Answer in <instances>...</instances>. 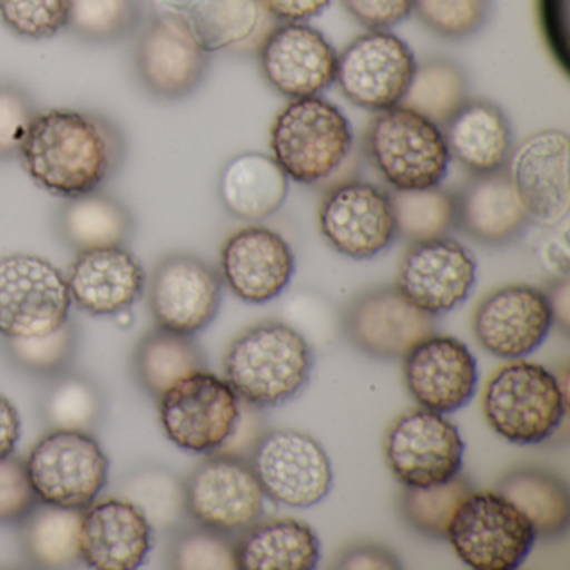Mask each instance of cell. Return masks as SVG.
I'll list each match as a JSON object with an SVG mask.
<instances>
[{
	"mask_svg": "<svg viewBox=\"0 0 570 570\" xmlns=\"http://www.w3.org/2000/svg\"><path fill=\"white\" fill-rule=\"evenodd\" d=\"M19 159L36 185L61 198L98 191L125 161V138L98 112H39Z\"/></svg>",
	"mask_w": 570,
	"mask_h": 570,
	"instance_id": "cell-1",
	"label": "cell"
},
{
	"mask_svg": "<svg viewBox=\"0 0 570 570\" xmlns=\"http://www.w3.org/2000/svg\"><path fill=\"white\" fill-rule=\"evenodd\" d=\"M315 356L302 333L279 322L259 323L239 335L225 355V380L239 400L278 406L302 392Z\"/></svg>",
	"mask_w": 570,
	"mask_h": 570,
	"instance_id": "cell-2",
	"label": "cell"
},
{
	"mask_svg": "<svg viewBox=\"0 0 570 570\" xmlns=\"http://www.w3.org/2000/svg\"><path fill=\"white\" fill-rule=\"evenodd\" d=\"M269 146L288 179L316 185L335 175L352 153V125L338 106L320 96L292 99L273 121Z\"/></svg>",
	"mask_w": 570,
	"mask_h": 570,
	"instance_id": "cell-3",
	"label": "cell"
},
{
	"mask_svg": "<svg viewBox=\"0 0 570 570\" xmlns=\"http://www.w3.org/2000/svg\"><path fill=\"white\" fill-rule=\"evenodd\" d=\"M567 393L543 366L515 362L487 383L482 409L493 432L515 445H539L562 425Z\"/></svg>",
	"mask_w": 570,
	"mask_h": 570,
	"instance_id": "cell-4",
	"label": "cell"
},
{
	"mask_svg": "<svg viewBox=\"0 0 570 570\" xmlns=\"http://www.w3.org/2000/svg\"><path fill=\"white\" fill-rule=\"evenodd\" d=\"M365 151L393 189L440 186L452 161L442 128L402 105L376 112Z\"/></svg>",
	"mask_w": 570,
	"mask_h": 570,
	"instance_id": "cell-5",
	"label": "cell"
},
{
	"mask_svg": "<svg viewBox=\"0 0 570 570\" xmlns=\"http://www.w3.org/2000/svg\"><path fill=\"white\" fill-rule=\"evenodd\" d=\"M446 539L475 570H515L532 552V522L499 492H470L450 520Z\"/></svg>",
	"mask_w": 570,
	"mask_h": 570,
	"instance_id": "cell-6",
	"label": "cell"
},
{
	"mask_svg": "<svg viewBox=\"0 0 570 570\" xmlns=\"http://www.w3.org/2000/svg\"><path fill=\"white\" fill-rule=\"evenodd\" d=\"M26 466L38 500L65 509L91 507L109 475L99 443L76 430H55L39 440Z\"/></svg>",
	"mask_w": 570,
	"mask_h": 570,
	"instance_id": "cell-7",
	"label": "cell"
},
{
	"mask_svg": "<svg viewBox=\"0 0 570 570\" xmlns=\"http://www.w3.org/2000/svg\"><path fill=\"white\" fill-rule=\"evenodd\" d=\"M71 293L55 265L41 256L0 258V335L31 338L69 322Z\"/></svg>",
	"mask_w": 570,
	"mask_h": 570,
	"instance_id": "cell-8",
	"label": "cell"
},
{
	"mask_svg": "<svg viewBox=\"0 0 570 570\" xmlns=\"http://www.w3.org/2000/svg\"><path fill=\"white\" fill-rule=\"evenodd\" d=\"M159 419L179 449L215 452L238 429L239 396L226 380L198 370L159 396Z\"/></svg>",
	"mask_w": 570,
	"mask_h": 570,
	"instance_id": "cell-9",
	"label": "cell"
},
{
	"mask_svg": "<svg viewBox=\"0 0 570 570\" xmlns=\"http://www.w3.org/2000/svg\"><path fill=\"white\" fill-rule=\"evenodd\" d=\"M209 52L181 16L156 11L138 32L135 69L142 88L161 101L189 98L205 81Z\"/></svg>",
	"mask_w": 570,
	"mask_h": 570,
	"instance_id": "cell-10",
	"label": "cell"
},
{
	"mask_svg": "<svg viewBox=\"0 0 570 570\" xmlns=\"http://www.w3.org/2000/svg\"><path fill=\"white\" fill-rule=\"evenodd\" d=\"M465 443L459 429L442 413L416 409L403 413L385 442L390 472L403 487L440 485L459 475Z\"/></svg>",
	"mask_w": 570,
	"mask_h": 570,
	"instance_id": "cell-11",
	"label": "cell"
},
{
	"mask_svg": "<svg viewBox=\"0 0 570 570\" xmlns=\"http://www.w3.org/2000/svg\"><path fill=\"white\" fill-rule=\"evenodd\" d=\"M416 61L405 41L390 31H368L336 58L335 82L352 105L380 112L402 102Z\"/></svg>",
	"mask_w": 570,
	"mask_h": 570,
	"instance_id": "cell-12",
	"label": "cell"
},
{
	"mask_svg": "<svg viewBox=\"0 0 570 570\" xmlns=\"http://www.w3.org/2000/svg\"><path fill=\"white\" fill-rule=\"evenodd\" d=\"M252 466L265 495L292 509H309L332 490V462L325 449L298 430L266 433Z\"/></svg>",
	"mask_w": 570,
	"mask_h": 570,
	"instance_id": "cell-13",
	"label": "cell"
},
{
	"mask_svg": "<svg viewBox=\"0 0 570 570\" xmlns=\"http://www.w3.org/2000/svg\"><path fill=\"white\" fill-rule=\"evenodd\" d=\"M323 238L340 255L372 259L396 238L390 193L366 181L340 183L330 189L318 209Z\"/></svg>",
	"mask_w": 570,
	"mask_h": 570,
	"instance_id": "cell-14",
	"label": "cell"
},
{
	"mask_svg": "<svg viewBox=\"0 0 570 570\" xmlns=\"http://www.w3.org/2000/svg\"><path fill=\"white\" fill-rule=\"evenodd\" d=\"M570 142L566 132L543 129L513 146L505 169L529 219L553 228L570 212Z\"/></svg>",
	"mask_w": 570,
	"mask_h": 570,
	"instance_id": "cell-15",
	"label": "cell"
},
{
	"mask_svg": "<svg viewBox=\"0 0 570 570\" xmlns=\"http://www.w3.org/2000/svg\"><path fill=\"white\" fill-rule=\"evenodd\" d=\"M475 282L472 253L443 236L413 243L400 263L395 286L420 312L439 316L465 302Z\"/></svg>",
	"mask_w": 570,
	"mask_h": 570,
	"instance_id": "cell-16",
	"label": "cell"
},
{
	"mask_svg": "<svg viewBox=\"0 0 570 570\" xmlns=\"http://www.w3.org/2000/svg\"><path fill=\"white\" fill-rule=\"evenodd\" d=\"M186 510L205 529H245L262 517L265 492L245 460L219 455L203 463L186 483Z\"/></svg>",
	"mask_w": 570,
	"mask_h": 570,
	"instance_id": "cell-17",
	"label": "cell"
},
{
	"mask_svg": "<svg viewBox=\"0 0 570 570\" xmlns=\"http://www.w3.org/2000/svg\"><path fill=\"white\" fill-rule=\"evenodd\" d=\"M222 305V278L191 255L166 256L149 282V306L159 328L193 336L209 325Z\"/></svg>",
	"mask_w": 570,
	"mask_h": 570,
	"instance_id": "cell-18",
	"label": "cell"
},
{
	"mask_svg": "<svg viewBox=\"0 0 570 570\" xmlns=\"http://www.w3.org/2000/svg\"><path fill=\"white\" fill-rule=\"evenodd\" d=\"M336 58L325 36L306 22H283L266 35L258 51L263 78L289 99L328 89L335 82Z\"/></svg>",
	"mask_w": 570,
	"mask_h": 570,
	"instance_id": "cell-19",
	"label": "cell"
},
{
	"mask_svg": "<svg viewBox=\"0 0 570 570\" xmlns=\"http://www.w3.org/2000/svg\"><path fill=\"white\" fill-rule=\"evenodd\" d=\"M553 325L546 292L509 285L487 295L473 313V333L482 348L503 360L535 352Z\"/></svg>",
	"mask_w": 570,
	"mask_h": 570,
	"instance_id": "cell-20",
	"label": "cell"
},
{
	"mask_svg": "<svg viewBox=\"0 0 570 570\" xmlns=\"http://www.w3.org/2000/svg\"><path fill=\"white\" fill-rule=\"evenodd\" d=\"M403 376L415 402L442 415L465 406L479 386V366L465 343L435 333L403 356Z\"/></svg>",
	"mask_w": 570,
	"mask_h": 570,
	"instance_id": "cell-21",
	"label": "cell"
},
{
	"mask_svg": "<svg viewBox=\"0 0 570 570\" xmlns=\"http://www.w3.org/2000/svg\"><path fill=\"white\" fill-rule=\"evenodd\" d=\"M223 282L243 302L263 305L278 298L295 275V255L279 233L246 226L233 233L219 258Z\"/></svg>",
	"mask_w": 570,
	"mask_h": 570,
	"instance_id": "cell-22",
	"label": "cell"
},
{
	"mask_svg": "<svg viewBox=\"0 0 570 570\" xmlns=\"http://www.w3.org/2000/svg\"><path fill=\"white\" fill-rule=\"evenodd\" d=\"M346 333L356 348L380 360L403 356L435 332L433 316L420 312L396 286L373 289L350 306Z\"/></svg>",
	"mask_w": 570,
	"mask_h": 570,
	"instance_id": "cell-23",
	"label": "cell"
},
{
	"mask_svg": "<svg viewBox=\"0 0 570 570\" xmlns=\"http://www.w3.org/2000/svg\"><path fill=\"white\" fill-rule=\"evenodd\" d=\"M71 299L91 315H118L131 308L146 286L141 262L122 246L79 252L69 269Z\"/></svg>",
	"mask_w": 570,
	"mask_h": 570,
	"instance_id": "cell-24",
	"label": "cell"
},
{
	"mask_svg": "<svg viewBox=\"0 0 570 570\" xmlns=\"http://www.w3.org/2000/svg\"><path fill=\"white\" fill-rule=\"evenodd\" d=\"M153 527L132 503L106 500L85 510L81 560L98 570H135L151 550Z\"/></svg>",
	"mask_w": 570,
	"mask_h": 570,
	"instance_id": "cell-25",
	"label": "cell"
},
{
	"mask_svg": "<svg viewBox=\"0 0 570 570\" xmlns=\"http://www.w3.org/2000/svg\"><path fill=\"white\" fill-rule=\"evenodd\" d=\"M455 203L456 226L482 245H507L530 223L507 169L473 175L456 193Z\"/></svg>",
	"mask_w": 570,
	"mask_h": 570,
	"instance_id": "cell-26",
	"label": "cell"
},
{
	"mask_svg": "<svg viewBox=\"0 0 570 570\" xmlns=\"http://www.w3.org/2000/svg\"><path fill=\"white\" fill-rule=\"evenodd\" d=\"M442 132L450 156L472 175L502 171L512 155L509 118L487 99H469Z\"/></svg>",
	"mask_w": 570,
	"mask_h": 570,
	"instance_id": "cell-27",
	"label": "cell"
},
{
	"mask_svg": "<svg viewBox=\"0 0 570 570\" xmlns=\"http://www.w3.org/2000/svg\"><path fill=\"white\" fill-rule=\"evenodd\" d=\"M288 196V176L273 156L242 153L226 163L219 176V198L225 208L245 222L275 215Z\"/></svg>",
	"mask_w": 570,
	"mask_h": 570,
	"instance_id": "cell-28",
	"label": "cell"
},
{
	"mask_svg": "<svg viewBox=\"0 0 570 570\" xmlns=\"http://www.w3.org/2000/svg\"><path fill=\"white\" fill-rule=\"evenodd\" d=\"M322 543L308 523L296 519L269 520L253 527L236 546L242 570H313Z\"/></svg>",
	"mask_w": 570,
	"mask_h": 570,
	"instance_id": "cell-29",
	"label": "cell"
},
{
	"mask_svg": "<svg viewBox=\"0 0 570 570\" xmlns=\"http://www.w3.org/2000/svg\"><path fill=\"white\" fill-rule=\"evenodd\" d=\"M131 232L128 209L105 193L92 191L69 198L59 213V233L78 253L122 246Z\"/></svg>",
	"mask_w": 570,
	"mask_h": 570,
	"instance_id": "cell-30",
	"label": "cell"
},
{
	"mask_svg": "<svg viewBox=\"0 0 570 570\" xmlns=\"http://www.w3.org/2000/svg\"><path fill=\"white\" fill-rule=\"evenodd\" d=\"M499 493L532 522L537 537L562 535L569 525L570 500L566 483L542 469H520L509 473Z\"/></svg>",
	"mask_w": 570,
	"mask_h": 570,
	"instance_id": "cell-31",
	"label": "cell"
},
{
	"mask_svg": "<svg viewBox=\"0 0 570 570\" xmlns=\"http://www.w3.org/2000/svg\"><path fill=\"white\" fill-rule=\"evenodd\" d=\"M469 99V78L462 66L433 58L416 65L400 105L443 128Z\"/></svg>",
	"mask_w": 570,
	"mask_h": 570,
	"instance_id": "cell-32",
	"label": "cell"
},
{
	"mask_svg": "<svg viewBox=\"0 0 570 570\" xmlns=\"http://www.w3.org/2000/svg\"><path fill=\"white\" fill-rule=\"evenodd\" d=\"M258 0H191L181 18L206 52L245 45L262 22Z\"/></svg>",
	"mask_w": 570,
	"mask_h": 570,
	"instance_id": "cell-33",
	"label": "cell"
},
{
	"mask_svg": "<svg viewBox=\"0 0 570 570\" xmlns=\"http://www.w3.org/2000/svg\"><path fill=\"white\" fill-rule=\"evenodd\" d=\"M85 510L45 505L26 517L24 542L29 556L45 567H66L81 560L79 530Z\"/></svg>",
	"mask_w": 570,
	"mask_h": 570,
	"instance_id": "cell-34",
	"label": "cell"
},
{
	"mask_svg": "<svg viewBox=\"0 0 570 570\" xmlns=\"http://www.w3.org/2000/svg\"><path fill=\"white\" fill-rule=\"evenodd\" d=\"M136 368L146 390L159 399L176 382L203 370V356L189 336L159 328L139 345Z\"/></svg>",
	"mask_w": 570,
	"mask_h": 570,
	"instance_id": "cell-35",
	"label": "cell"
},
{
	"mask_svg": "<svg viewBox=\"0 0 570 570\" xmlns=\"http://www.w3.org/2000/svg\"><path fill=\"white\" fill-rule=\"evenodd\" d=\"M396 236L412 243L443 238L456 226L455 195L440 186L425 189H393Z\"/></svg>",
	"mask_w": 570,
	"mask_h": 570,
	"instance_id": "cell-36",
	"label": "cell"
},
{
	"mask_svg": "<svg viewBox=\"0 0 570 570\" xmlns=\"http://www.w3.org/2000/svg\"><path fill=\"white\" fill-rule=\"evenodd\" d=\"M142 0H71L68 29L85 42L112 45L141 24Z\"/></svg>",
	"mask_w": 570,
	"mask_h": 570,
	"instance_id": "cell-37",
	"label": "cell"
},
{
	"mask_svg": "<svg viewBox=\"0 0 570 570\" xmlns=\"http://www.w3.org/2000/svg\"><path fill=\"white\" fill-rule=\"evenodd\" d=\"M470 492H472V485L460 473L455 479L440 485L422 487V489L405 487L402 512L413 529L419 530L423 535L442 539L446 535V529L456 507Z\"/></svg>",
	"mask_w": 570,
	"mask_h": 570,
	"instance_id": "cell-38",
	"label": "cell"
},
{
	"mask_svg": "<svg viewBox=\"0 0 570 570\" xmlns=\"http://www.w3.org/2000/svg\"><path fill=\"white\" fill-rule=\"evenodd\" d=\"M122 500L132 503L148 520L149 525H175L186 510V490L178 479L165 470H145L136 473L122 489Z\"/></svg>",
	"mask_w": 570,
	"mask_h": 570,
	"instance_id": "cell-39",
	"label": "cell"
},
{
	"mask_svg": "<svg viewBox=\"0 0 570 570\" xmlns=\"http://www.w3.org/2000/svg\"><path fill=\"white\" fill-rule=\"evenodd\" d=\"M413 12L440 38L462 41L485 26L490 0H413Z\"/></svg>",
	"mask_w": 570,
	"mask_h": 570,
	"instance_id": "cell-40",
	"label": "cell"
},
{
	"mask_svg": "<svg viewBox=\"0 0 570 570\" xmlns=\"http://www.w3.org/2000/svg\"><path fill=\"white\" fill-rule=\"evenodd\" d=\"M71 0H0V22L18 38L45 41L68 29Z\"/></svg>",
	"mask_w": 570,
	"mask_h": 570,
	"instance_id": "cell-41",
	"label": "cell"
},
{
	"mask_svg": "<svg viewBox=\"0 0 570 570\" xmlns=\"http://www.w3.org/2000/svg\"><path fill=\"white\" fill-rule=\"evenodd\" d=\"M99 410L98 392L79 376L61 380L46 402V416L56 430L85 432L98 420Z\"/></svg>",
	"mask_w": 570,
	"mask_h": 570,
	"instance_id": "cell-42",
	"label": "cell"
},
{
	"mask_svg": "<svg viewBox=\"0 0 570 570\" xmlns=\"http://www.w3.org/2000/svg\"><path fill=\"white\" fill-rule=\"evenodd\" d=\"M38 115L35 101L24 89L0 82V161L19 158Z\"/></svg>",
	"mask_w": 570,
	"mask_h": 570,
	"instance_id": "cell-43",
	"label": "cell"
},
{
	"mask_svg": "<svg viewBox=\"0 0 570 570\" xmlns=\"http://www.w3.org/2000/svg\"><path fill=\"white\" fill-rule=\"evenodd\" d=\"M12 358L31 370L46 373L61 368L75 348V328L66 322L61 328L31 338H8Z\"/></svg>",
	"mask_w": 570,
	"mask_h": 570,
	"instance_id": "cell-44",
	"label": "cell"
},
{
	"mask_svg": "<svg viewBox=\"0 0 570 570\" xmlns=\"http://www.w3.org/2000/svg\"><path fill=\"white\" fill-rule=\"evenodd\" d=\"M176 569L233 570L238 569L236 547L215 530L186 533L175 549Z\"/></svg>",
	"mask_w": 570,
	"mask_h": 570,
	"instance_id": "cell-45",
	"label": "cell"
},
{
	"mask_svg": "<svg viewBox=\"0 0 570 570\" xmlns=\"http://www.w3.org/2000/svg\"><path fill=\"white\" fill-rule=\"evenodd\" d=\"M38 497L21 459H0V523L19 522L35 509Z\"/></svg>",
	"mask_w": 570,
	"mask_h": 570,
	"instance_id": "cell-46",
	"label": "cell"
},
{
	"mask_svg": "<svg viewBox=\"0 0 570 570\" xmlns=\"http://www.w3.org/2000/svg\"><path fill=\"white\" fill-rule=\"evenodd\" d=\"M342 4L370 31H389L413 12V0H342Z\"/></svg>",
	"mask_w": 570,
	"mask_h": 570,
	"instance_id": "cell-47",
	"label": "cell"
},
{
	"mask_svg": "<svg viewBox=\"0 0 570 570\" xmlns=\"http://www.w3.org/2000/svg\"><path fill=\"white\" fill-rule=\"evenodd\" d=\"M539 11L547 45L567 71L566 0H539Z\"/></svg>",
	"mask_w": 570,
	"mask_h": 570,
	"instance_id": "cell-48",
	"label": "cell"
},
{
	"mask_svg": "<svg viewBox=\"0 0 570 570\" xmlns=\"http://www.w3.org/2000/svg\"><path fill=\"white\" fill-rule=\"evenodd\" d=\"M263 11L283 22H306L328 8L332 0H258Z\"/></svg>",
	"mask_w": 570,
	"mask_h": 570,
	"instance_id": "cell-49",
	"label": "cell"
},
{
	"mask_svg": "<svg viewBox=\"0 0 570 570\" xmlns=\"http://www.w3.org/2000/svg\"><path fill=\"white\" fill-rule=\"evenodd\" d=\"M340 569L393 570L400 569L399 559L390 550L376 546H362L350 549L338 563Z\"/></svg>",
	"mask_w": 570,
	"mask_h": 570,
	"instance_id": "cell-50",
	"label": "cell"
},
{
	"mask_svg": "<svg viewBox=\"0 0 570 570\" xmlns=\"http://www.w3.org/2000/svg\"><path fill=\"white\" fill-rule=\"evenodd\" d=\"M21 435L18 410L6 396L0 395V459L11 455Z\"/></svg>",
	"mask_w": 570,
	"mask_h": 570,
	"instance_id": "cell-51",
	"label": "cell"
},
{
	"mask_svg": "<svg viewBox=\"0 0 570 570\" xmlns=\"http://www.w3.org/2000/svg\"><path fill=\"white\" fill-rule=\"evenodd\" d=\"M549 299L550 312H552L553 323L560 326L563 332H569L570 326V285L569 278L556 279L553 285L546 292Z\"/></svg>",
	"mask_w": 570,
	"mask_h": 570,
	"instance_id": "cell-52",
	"label": "cell"
},
{
	"mask_svg": "<svg viewBox=\"0 0 570 570\" xmlns=\"http://www.w3.org/2000/svg\"><path fill=\"white\" fill-rule=\"evenodd\" d=\"M159 12H169V14L181 16L188 8L189 0H153Z\"/></svg>",
	"mask_w": 570,
	"mask_h": 570,
	"instance_id": "cell-53",
	"label": "cell"
}]
</instances>
